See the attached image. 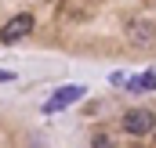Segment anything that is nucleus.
<instances>
[{
  "label": "nucleus",
  "instance_id": "nucleus-5",
  "mask_svg": "<svg viewBox=\"0 0 156 148\" xmlns=\"http://www.w3.org/2000/svg\"><path fill=\"white\" fill-rule=\"evenodd\" d=\"M127 87H131V90H156V72H145V76H138V79H131Z\"/></svg>",
  "mask_w": 156,
  "mask_h": 148
},
{
  "label": "nucleus",
  "instance_id": "nucleus-2",
  "mask_svg": "<svg viewBox=\"0 0 156 148\" xmlns=\"http://www.w3.org/2000/svg\"><path fill=\"white\" fill-rule=\"evenodd\" d=\"M123 130L134 134V137H145V134L156 130V116L149 109H131L127 116H123Z\"/></svg>",
  "mask_w": 156,
  "mask_h": 148
},
{
  "label": "nucleus",
  "instance_id": "nucleus-6",
  "mask_svg": "<svg viewBox=\"0 0 156 148\" xmlns=\"http://www.w3.org/2000/svg\"><path fill=\"white\" fill-rule=\"evenodd\" d=\"M0 79H11V72H0Z\"/></svg>",
  "mask_w": 156,
  "mask_h": 148
},
{
  "label": "nucleus",
  "instance_id": "nucleus-1",
  "mask_svg": "<svg viewBox=\"0 0 156 148\" xmlns=\"http://www.w3.org/2000/svg\"><path fill=\"white\" fill-rule=\"evenodd\" d=\"M29 33H33V15L22 11V15H15V18H7L0 25V43H18V40H26Z\"/></svg>",
  "mask_w": 156,
  "mask_h": 148
},
{
  "label": "nucleus",
  "instance_id": "nucleus-7",
  "mask_svg": "<svg viewBox=\"0 0 156 148\" xmlns=\"http://www.w3.org/2000/svg\"><path fill=\"white\" fill-rule=\"evenodd\" d=\"M153 137H156V130H153Z\"/></svg>",
  "mask_w": 156,
  "mask_h": 148
},
{
  "label": "nucleus",
  "instance_id": "nucleus-4",
  "mask_svg": "<svg viewBox=\"0 0 156 148\" xmlns=\"http://www.w3.org/2000/svg\"><path fill=\"white\" fill-rule=\"evenodd\" d=\"M127 36L134 40V43H153V40H156V25L145 22V18H134V22L127 25Z\"/></svg>",
  "mask_w": 156,
  "mask_h": 148
},
{
  "label": "nucleus",
  "instance_id": "nucleus-3",
  "mask_svg": "<svg viewBox=\"0 0 156 148\" xmlns=\"http://www.w3.org/2000/svg\"><path fill=\"white\" fill-rule=\"evenodd\" d=\"M83 94H87L83 87H58V90H55V98H51V101L44 105V112H58V109H69V105H73L76 98H83Z\"/></svg>",
  "mask_w": 156,
  "mask_h": 148
}]
</instances>
